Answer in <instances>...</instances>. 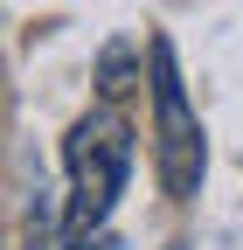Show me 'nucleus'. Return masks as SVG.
I'll return each mask as SVG.
<instances>
[{
  "instance_id": "obj_2",
  "label": "nucleus",
  "mask_w": 243,
  "mask_h": 250,
  "mask_svg": "<svg viewBox=\"0 0 243 250\" xmlns=\"http://www.w3.org/2000/svg\"><path fill=\"white\" fill-rule=\"evenodd\" d=\"M146 77H153V167H160V188H167V202H195L202 174H208V139H202V118L188 104V83H181V62H174L167 35L146 42Z\"/></svg>"
},
{
  "instance_id": "obj_4",
  "label": "nucleus",
  "mask_w": 243,
  "mask_h": 250,
  "mask_svg": "<svg viewBox=\"0 0 243 250\" xmlns=\"http://www.w3.org/2000/svg\"><path fill=\"white\" fill-rule=\"evenodd\" d=\"M56 250H118V236H104V229H90V236H63Z\"/></svg>"
},
{
  "instance_id": "obj_1",
  "label": "nucleus",
  "mask_w": 243,
  "mask_h": 250,
  "mask_svg": "<svg viewBox=\"0 0 243 250\" xmlns=\"http://www.w3.org/2000/svg\"><path fill=\"white\" fill-rule=\"evenodd\" d=\"M63 174H70V202H63V236H90L111 223L118 195L132 181V125L118 118V104H90L70 139H63Z\"/></svg>"
},
{
  "instance_id": "obj_3",
  "label": "nucleus",
  "mask_w": 243,
  "mask_h": 250,
  "mask_svg": "<svg viewBox=\"0 0 243 250\" xmlns=\"http://www.w3.org/2000/svg\"><path fill=\"white\" fill-rule=\"evenodd\" d=\"M132 77H139V49L132 42H104V56H98V98L118 104L132 90Z\"/></svg>"
}]
</instances>
